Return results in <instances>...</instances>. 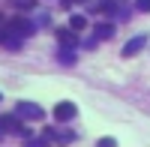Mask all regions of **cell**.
I'll list each match as a JSON object with an SVG mask.
<instances>
[{
	"mask_svg": "<svg viewBox=\"0 0 150 147\" xmlns=\"http://www.w3.org/2000/svg\"><path fill=\"white\" fill-rule=\"evenodd\" d=\"M6 33H12V36H21V39H27L30 33H36V24L33 21H27V18H12V21H6Z\"/></svg>",
	"mask_w": 150,
	"mask_h": 147,
	"instance_id": "obj_1",
	"label": "cell"
},
{
	"mask_svg": "<svg viewBox=\"0 0 150 147\" xmlns=\"http://www.w3.org/2000/svg\"><path fill=\"white\" fill-rule=\"evenodd\" d=\"M15 114L21 120H42L45 111H42V105H36V102H18L15 105Z\"/></svg>",
	"mask_w": 150,
	"mask_h": 147,
	"instance_id": "obj_2",
	"label": "cell"
},
{
	"mask_svg": "<svg viewBox=\"0 0 150 147\" xmlns=\"http://www.w3.org/2000/svg\"><path fill=\"white\" fill-rule=\"evenodd\" d=\"M99 12H105V15L111 18V15H117V18H123L129 12V6L123 3V0H102V3H99Z\"/></svg>",
	"mask_w": 150,
	"mask_h": 147,
	"instance_id": "obj_3",
	"label": "cell"
},
{
	"mask_svg": "<svg viewBox=\"0 0 150 147\" xmlns=\"http://www.w3.org/2000/svg\"><path fill=\"white\" fill-rule=\"evenodd\" d=\"M75 114H78V108H75L72 102H57L54 105V120H57V123H69Z\"/></svg>",
	"mask_w": 150,
	"mask_h": 147,
	"instance_id": "obj_4",
	"label": "cell"
},
{
	"mask_svg": "<svg viewBox=\"0 0 150 147\" xmlns=\"http://www.w3.org/2000/svg\"><path fill=\"white\" fill-rule=\"evenodd\" d=\"M0 123H3V129H6V132H15V135H24V138H27V129L21 126V117H18V114L0 117Z\"/></svg>",
	"mask_w": 150,
	"mask_h": 147,
	"instance_id": "obj_5",
	"label": "cell"
},
{
	"mask_svg": "<svg viewBox=\"0 0 150 147\" xmlns=\"http://www.w3.org/2000/svg\"><path fill=\"white\" fill-rule=\"evenodd\" d=\"M42 138H45V141H57V144H69L75 135H72V132H63V129H45Z\"/></svg>",
	"mask_w": 150,
	"mask_h": 147,
	"instance_id": "obj_6",
	"label": "cell"
},
{
	"mask_svg": "<svg viewBox=\"0 0 150 147\" xmlns=\"http://www.w3.org/2000/svg\"><path fill=\"white\" fill-rule=\"evenodd\" d=\"M144 45H147V36H144V33H141V36H135V39H129L126 45H123V57H132V54H138Z\"/></svg>",
	"mask_w": 150,
	"mask_h": 147,
	"instance_id": "obj_7",
	"label": "cell"
},
{
	"mask_svg": "<svg viewBox=\"0 0 150 147\" xmlns=\"http://www.w3.org/2000/svg\"><path fill=\"white\" fill-rule=\"evenodd\" d=\"M57 42L63 48H78V36H75V30H57Z\"/></svg>",
	"mask_w": 150,
	"mask_h": 147,
	"instance_id": "obj_8",
	"label": "cell"
},
{
	"mask_svg": "<svg viewBox=\"0 0 150 147\" xmlns=\"http://www.w3.org/2000/svg\"><path fill=\"white\" fill-rule=\"evenodd\" d=\"M114 36V24H93V39H111Z\"/></svg>",
	"mask_w": 150,
	"mask_h": 147,
	"instance_id": "obj_9",
	"label": "cell"
},
{
	"mask_svg": "<svg viewBox=\"0 0 150 147\" xmlns=\"http://www.w3.org/2000/svg\"><path fill=\"white\" fill-rule=\"evenodd\" d=\"M69 27L78 33V30H87V27H90V21H87L84 15H72V18H69Z\"/></svg>",
	"mask_w": 150,
	"mask_h": 147,
	"instance_id": "obj_10",
	"label": "cell"
},
{
	"mask_svg": "<svg viewBox=\"0 0 150 147\" xmlns=\"http://www.w3.org/2000/svg\"><path fill=\"white\" fill-rule=\"evenodd\" d=\"M3 48H9V51H21V36L6 33V36H3Z\"/></svg>",
	"mask_w": 150,
	"mask_h": 147,
	"instance_id": "obj_11",
	"label": "cell"
},
{
	"mask_svg": "<svg viewBox=\"0 0 150 147\" xmlns=\"http://www.w3.org/2000/svg\"><path fill=\"white\" fill-rule=\"evenodd\" d=\"M24 147H48V141H45V138H30V135H27Z\"/></svg>",
	"mask_w": 150,
	"mask_h": 147,
	"instance_id": "obj_12",
	"label": "cell"
},
{
	"mask_svg": "<svg viewBox=\"0 0 150 147\" xmlns=\"http://www.w3.org/2000/svg\"><path fill=\"white\" fill-rule=\"evenodd\" d=\"M57 57L63 60V63H72V60H75V54H72V48H63V51H57Z\"/></svg>",
	"mask_w": 150,
	"mask_h": 147,
	"instance_id": "obj_13",
	"label": "cell"
},
{
	"mask_svg": "<svg viewBox=\"0 0 150 147\" xmlns=\"http://www.w3.org/2000/svg\"><path fill=\"white\" fill-rule=\"evenodd\" d=\"M135 9L138 12H150V0H135Z\"/></svg>",
	"mask_w": 150,
	"mask_h": 147,
	"instance_id": "obj_14",
	"label": "cell"
},
{
	"mask_svg": "<svg viewBox=\"0 0 150 147\" xmlns=\"http://www.w3.org/2000/svg\"><path fill=\"white\" fill-rule=\"evenodd\" d=\"M15 3H18V9H33L36 0H15Z\"/></svg>",
	"mask_w": 150,
	"mask_h": 147,
	"instance_id": "obj_15",
	"label": "cell"
},
{
	"mask_svg": "<svg viewBox=\"0 0 150 147\" xmlns=\"http://www.w3.org/2000/svg\"><path fill=\"white\" fill-rule=\"evenodd\" d=\"M99 147H117V141H114V138H102V141H99Z\"/></svg>",
	"mask_w": 150,
	"mask_h": 147,
	"instance_id": "obj_16",
	"label": "cell"
},
{
	"mask_svg": "<svg viewBox=\"0 0 150 147\" xmlns=\"http://www.w3.org/2000/svg\"><path fill=\"white\" fill-rule=\"evenodd\" d=\"M63 6H72V3H81V0H60Z\"/></svg>",
	"mask_w": 150,
	"mask_h": 147,
	"instance_id": "obj_17",
	"label": "cell"
},
{
	"mask_svg": "<svg viewBox=\"0 0 150 147\" xmlns=\"http://www.w3.org/2000/svg\"><path fill=\"white\" fill-rule=\"evenodd\" d=\"M3 135H6V129H3V123H0V138H3Z\"/></svg>",
	"mask_w": 150,
	"mask_h": 147,
	"instance_id": "obj_18",
	"label": "cell"
},
{
	"mask_svg": "<svg viewBox=\"0 0 150 147\" xmlns=\"http://www.w3.org/2000/svg\"><path fill=\"white\" fill-rule=\"evenodd\" d=\"M3 36H6V30H0V42H3Z\"/></svg>",
	"mask_w": 150,
	"mask_h": 147,
	"instance_id": "obj_19",
	"label": "cell"
},
{
	"mask_svg": "<svg viewBox=\"0 0 150 147\" xmlns=\"http://www.w3.org/2000/svg\"><path fill=\"white\" fill-rule=\"evenodd\" d=\"M0 24H3V18H0Z\"/></svg>",
	"mask_w": 150,
	"mask_h": 147,
	"instance_id": "obj_20",
	"label": "cell"
}]
</instances>
